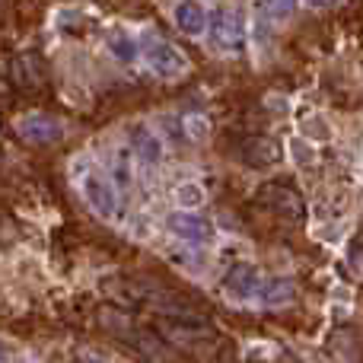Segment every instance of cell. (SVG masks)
Returning <instances> with one entry per match:
<instances>
[{"label":"cell","instance_id":"obj_1","mask_svg":"<svg viewBox=\"0 0 363 363\" xmlns=\"http://www.w3.org/2000/svg\"><path fill=\"white\" fill-rule=\"evenodd\" d=\"M144 61L163 80H179L182 74H188V57L182 55L176 45L163 42V38H153L144 45Z\"/></svg>","mask_w":363,"mask_h":363},{"label":"cell","instance_id":"obj_2","mask_svg":"<svg viewBox=\"0 0 363 363\" xmlns=\"http://www.w3.org/2000/svg\"><path fill=\"white\" fill-rule=\"evenodd\" d=\"M166 230L188 245H211L213 239H217V230H213L211 220L198 217L194 211H182V207L166 217Z\"/></svg>","mask_w":363,"mask_h":363},{"label":"cell","instance_id":"obj_3","mask_svg":"<svg viewBox=\"0 0 363 363\" xmlns=\"http://www.w3.org/2000/svg\"><path fill=\"white\" fill-rule=\"evenodd\" d=\"M213 45L220 51H242L245 48V19L239 10H217L213 16Z\"/></svg>","mask_w":363,"mask_h":363},{"label":"cell","instance_id":"obj_4","mask_svg":"<svg viewBox=\"0 0 363 363\" xmlns=\"http://www.w3.org/2000/svg\"><path fill=\"white\" fill-rule=\"evenodd\" d=\"M262 290V277H258L255 264H236L230 274L223 277V294L230 300H252Z\"/></svg>","mask_w":363,"mask_h":363},{"label":"cell","instance_id":"obj_5","mask_svg":"<svg viewBox=\"0 0 363 363\" xmlns=\"http://www.w3.org/2000/svg\"><path fill=\"white\" fill-rule=\"evenodd\" d=\"M83 194H86L89 207H93L99 217H106V220L115 217V211H118V207H115V198H118V194H115V188L108 185L99 172H89V176L83 179Z\"/></svg>","mask_w":363,"mask_h":363},{"label":"cell","instance_id":"obj_6","mask_svg":"<svg viewBox=\"0 0 363 363\" xmlns=\"http://www.w3.org/2000/svg\"><path fill=\"white\" fill-rule=\"evenodd\" d=\"M16 131L26 144H55V140L64 138V128L48 115H29L16 125Z\"/></svg>","mask_w":363,"mask_h":363},{"label":"cell","instance_id":"obj_7","mask_svg":"<svg viewBox=\"0 0 363 363\" xmlns=\"http://www.w3.org/2000/svg\"><path fill=\"white\" fill-rule=\"evenodd\" d=\"M172 23L179 26V32L198 38L207 32V10L201 0H179L176 10H172Z\"/></svg>","mask_w":363,"mask_h":363},{"label":"cell","instance_id":"obj_8","mask_svg":"<svg viewBox=\"0 0 363 363\" xmlns=\"http://www.w3.org/2000/svg\"><path fill=\"white\" fill-rule=\"evenodd\" d=\"M245 163H252L255 169H268V166H277L281 163V147L268 138H258V140H249L245 147Z\"/></svg>","mask_w":363,"mask_h":363},{"label":"cell","instance_id":"obj_9","mask_svg":"<svg viewBox=\"0 0 363 363\" xmlns=\"http://www.w3.org/2000/svg\"><path fill=\"white\" fill-rule=\"evenodd\" d=\"M131 140H134V150H138V157L144 160V163H160V160H163V144H160V138H153L147 128H134Z\"/></svg>","mask_w":363,"mask_h":363},{"label":"cell","instance_id":"obj_10","mask_svg":"<svg viewBox=\"0 0 363 363\" xmlns=\"http://www.w3.org/2000/svg\"><path fill=\"white\" fill-rule=\"evenodd\" d=\"M204 201H207V191L198 182H182L176 188V204L182 211H198V207H204Z\"/></svg>","mask_w":363,"mask_h":363},{"label":"cell","instance_id":"obj_11","mask_svg":"<svg viewBox=\"0 0 363 363\" xmlns=\"http://www.w3.org/2000/svg\"><path fill=\"white\" fill-rule=\"evenodd\" d=\"M258 294H262V300L268 303V306H284V303H290V296H294V281L277 277V281H271L268 287H262Z\"/></svg>","mask_w":363,"mask_h":363},{"label":"cell","instance_id":"obj_12","mask_svg":"<svg viewBox=\"0 0 363 363\" xmlns=\"http://www.w3.org/2000/svg\"><path fill=\"white\" fill-rule=\"evenodd\" d=\"M108 48H112V55L118 57V61H134V57H138V45H134L131 38H112Z\"/></svg>","mask_w":363,"mask_h":363},{"label":"cell","instance_id":"obj_13","mask_svg":"<svg viewBox=\"0 0 363 363\" xmlns=\"http://www.w3.org/2000/svg\"><path fill=\"white\" fill-rule=\"evenodd\" d=\"M290 157L296 160V166H309L315 160V150L309 147V140H290Z\"/></svg>","mask_w":363,"mask_h":363},{"label":"cell","instance_id":"obj_14","mask_svg":"<svg viewBox=\"0 0 363 363\" xmlns=\"http://www.w3.org/2000/svg\"><path fill=\"white\" fill-rule=\"evenodd\" d=\"M303 134H306V138H313V140H332V128L325 125V121H315V118H306L303 121Z\"/></svg>","mask_w":363,"mask_h":363},{"label":"cell","instance_id":"obj_15","mask_svg":"<svg viewBox=\"0 0 363 363\" xmlns=\"http://www.w3.org/2000/svg\"><path fill=\"white\" fill-rule=\"evenodd\" d=\"M264 10H268L274 19H284L296 10V0H264Z\"/></svg>","mask_w":363,"mask_h":363},{"label":"cell","instance_id":"obj_16","mask_svg":"<svg viewBox=\"0 0 363 363\" xmlns=\"http://www.w3.org/2000/svg\"><path fill=\"white\" fill-rule=\"evenodd\" d=\"M185 128H188V134H191L194 140H204L207 134H211V128L204 125V118H188V121H185Z\"/></svg>","mask_w":363,"mask_h":363},{"label":"cell","instance_id":"obj_17","mask_svg":"<svg viewBox=\"0 0 363 363\" xmlns=\"http://www.w3.org/2000/svg\"><path fill=\"white\" fill-rule=\"evenodd\" d=\"M115 182L121 188L131 185V166H128V160H115Z\"/></svg>","mask_w":363,"mask_h":363},{"label":"cell","instance_id":"obj_18","mask_svg":"<svg viewBox=\"0 0 363 363\" xmlns=\"http://www.w3.org/2000/svg\"><path fill=\"white\" fill-rule=\"evenodd\" d=\"M306 4H309V6H315V10H322V6H332L335 0H306Z\"/></svg>","mask_w":363,"mask_h":363},{"label":"cell","instance_id":"obj_19","mask_svg":"<svg viewBox=\"0 0 363 363\" xmlns=\"http://www.w3.org/2000/svg\"><path fill=\"white\" fill-rule=\"evenodd\" d=\"M83 363H106V360H102V357H86Z\"/></svg>","mask_w":363,"mask_h":363}]
</instances>
